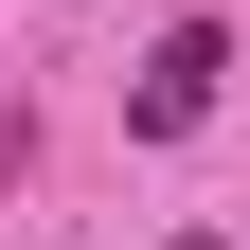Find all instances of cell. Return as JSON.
<instances>
[{
    "instance_id": "cell-1",
    "label": "cell",
    "mask_w": 250,
    "mask_h": 250,
    "mask_svg": "<svg viewBox=\"0 0 250 250\" xmlns=\"http://www.w3.org/2000/svg\"><path fill=\"white\" fill-rule=\"evenodd\" d=\"M214 72H232V54H214V18H179V36H161V72L125 89V125H143V143H179V125L214 107Z\"/></svg>"
}]
</instances>
